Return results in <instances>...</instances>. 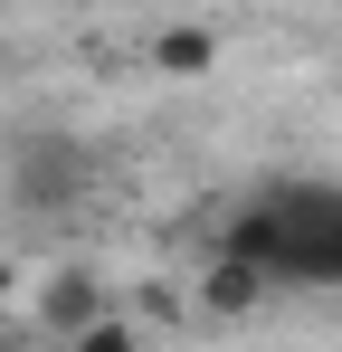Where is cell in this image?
I'll return each mask as SVG.
<instances>
[{"label":"cell","instance_id":"cell-5","mask_svg":"<svg viewBox=\"0 0 342 352\" xmlns=\"http://www.w3.org/2000/svg\"><path fill=\"white\" fill-rule=\"evenodd\" d=\"M162 67H171V76H200V67H209V38H200V29H171V38H162Z\"/></svg>","mask_w":342,"mask_h":352},{"label":"cell","instance_id":"cell-6","mask_svg":"<svg viewBox=\"0 0 342 352\" xmlns=\"http://www.w3.org/2000/svg\"><path fill=\"white\" fill-rule=\"evenodd\" d=\"M76 352H133V324H114V314H105V324L76 333Z\"/></svg>","mask_w":342,"mask_h":352},{"label":"cell","instance_id":"cell-3","mask_svg":"<svg viewBox=\"0 0 342 352\" xmlns=\"http://www.w3.org/2000/svg\"><path fill=\"white\" fill-rule=\"evenodd\" d=\"M76 143H19V200L29 210H67V190H76Z\"/></svg>","mask_w":342,"mask_h":352},{"label":"cell","instance_id":"cell-1","mask_svg":"<svg viewBox=\"0 0 342 352\" xmlns=\"http://www.w3.org/2000/svg\"><path fill=\"white\" fill-rule=\"evenodd\" d=\"M228 248L285 286H342V190H266L228 229Z\"/></svg>","mask_w":342,"mask_h":352},{"label":"cell","instance_id":"cell-2","mask_svg":"<svg viewBox=\"0 0 342 352\" xmlns=\"http://www.w3.org/2000/svg\"><path fill=\"white\" fill-rule=\"evenodd\" d=\"M38 324L76 343L86 324H105V286H95L86 267H57V276H48V295H38Z\"/></svg>","mask_w":342,"mask_h":352},{"label":"cell","instance_id":"cell-4","mask_svg":"<svg viewBox=\"0 0 342 352\" xmlns=\"http://www.w3.org/2000/svg\"><path fill=\"white\" fill-rule=\"evenodd\" d=\"M266 286H276V276H266L257 257H238V248H228L219 267L200 276V305H209V314H247V305H257V295H266Z\"/></svg>","mask_w":342,"mask_h":352},{"label":"cell","instance_id":"cell-7","mask_svg":"<svg viewBox=\"0 0 342 352\" xmlns=\"http://www.w3.org/2000/svg\"><path fill=\"white\" fill-rule=\"evenodd\" d=\"M0 286H10V276H0Z\"/></svg>","mask_w":342,"mask_h":352}]
</instances>
